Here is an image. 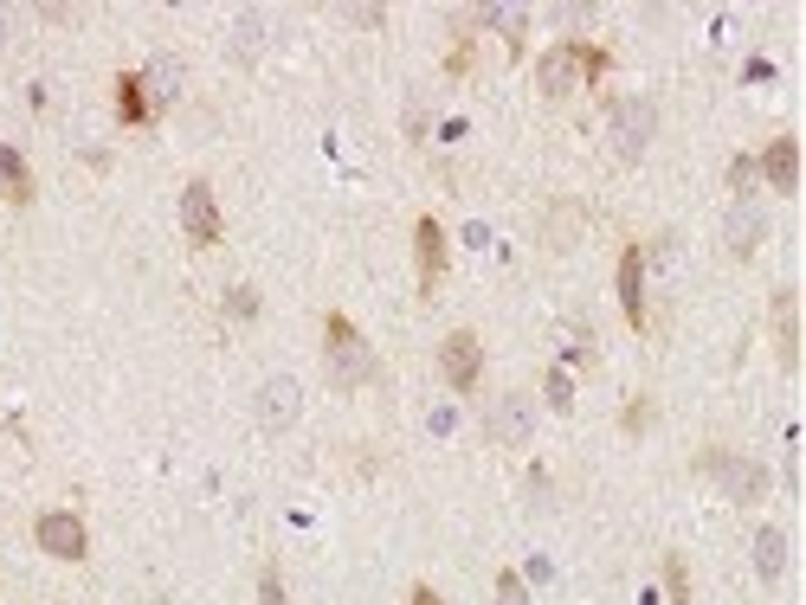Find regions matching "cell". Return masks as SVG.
Returning a JSON list of instances; mask_svg holds the SVG:
<instances>
[{
  "mask_svg": "<svg viewBox=\"0 0 806 605\" xmlns=\"http://www.w3.org/2000/svg\"><path fill=\"white\" fill-rule=\"evenodd\" d=\"M226 310H232V316H258V297H252V290H232Z\"/></svg>",
  "mask_w": 806,
  "mask_h": 605,
  "instance_id": "cell-26",
  "label": "cell"
},
{
  "mask_svg": "<svg viewBox=\"0 0 806 605\" xmlns=\"http://www.w3.org/2000/svg\"><path fill=\"white\" fill-rule=\"evenodd\" d=\"M664 586H671V600H677V605L690 600V573H684V560H677V554L664 560Z\"/></svg>",
  "mask_w": 806,
  "mask_h": 605,
  "instance_id": "cell-21",
  "label": "cell"
},
{
  "mask_svg": "<svg viewBox=\"0 0 806 605\" xmlns=\"http://www.w3.org/2000/svg\"><path fill=\"white\" fill-rule=\"evenodd\" d=\"M774 341H781V361L794 367V354H801V336H794V290H774Z\"/></svg>",
  "mask_w": 806,
  "mask_h": 605,
  "instance_id": "cell-18",
  "label": "cell"
},
{
  "mask_svg": "<svg viewBox=\"0 0 806 605\" xmlns=\"http://www.w3.org/2000/svg\"><path fill=\"white\" fill-rule=\"evenodd\" d=\"M748 181H755V161H748V155L730 161V187H735V194H748Z\"/></svg>",
  "mask_w": 806,
  "mask_h": 605,
  "instance_id": "cell-25",
  "label": "cell"
},
{
  "mask_svg": "<svg viewBox=\"0 0 806 605\" xmlns=\"http://www.w3.org/2000/svg\"><path fill=\"white\" fill-rule=\"evenodd\" d=\"M761 232H768V219H761V206H755V201H735L730 226H723V239H730V252H735V258H748V252L761 245Z\"/></svg>",
  "mask_w": 806,
  "mask_h": 605,
  "instance_id": "cell-11",
  "label": "cell"
},
{
  "mask_svg": "<svg viewBox=\"0 0 806 605\" xmlns=\"http://www.w3.org/2000/svg\"><path fill=\"white\" fill-rule=\"evenodd\" d=\"M606 71V52L600 46H587V39H568V46H555L542 65H536V84L549 90V97H568V90H581Z\"/></svg>",
  "mask_w": 806,
  "mask_h": 605,
  "instance_id": "cell-1",
  "label": "cell"
},
{
  "mask_svg": "<svg viewBox=\"0 0 806 605\" xmlns=\"http://www.w3.org/2000/svg\"><path fill=\"white\" fill-rule=\"evenodd\" d=\"M323 341H329V374H336L342 387H368V380L381 374L374 348L362 341V329H356L349 316H329V323H323Z\"/></svg>",
  "mask_w": 806,
  "mask_h": 605,
  "instance_id": "cell-2",
  "label": "cell"
},
{
  "mask_svg": "<svg viewBox=\"0 0 806 605\" xmlns=\"http://www.w3.org/2000/svg\"><path fill=\"white\" fill-rule=\"evenodd\" d=\"M768 181H774V194H794V181H801V155H794V135H781V142L768 148Z\"/></svg>",
  "mask_w": 806,
  "mask_h": 605,
  "instance_id": "cell-16",
  "label": "cell"
},
{
  "mask_svg": "<svg viewBox=\"0 0 806 605\" xmlns=\"http://www.w3.org/2000/svg\"><path fill=\"white\" fill-rule=\"evenodd\" d=\"M549 406H555V412H568V406H575V394H568V374H549Z\"/></svg>",
  "mask_w": 806,
  "mask_h": 605,
  "instance_id": "cell-23",
  "label": "cell"
},
{
  "mask_svg": "<svg viewBox=\"0 0 806 605\" xmlns=\"http://www.w3.org/2000/svg\"><path fill=\"white\" fill-rule=\"evenodd\" d=\"M484 26H497V33H504V46H522V33H529V13H522V7H484Z\"/></svg>",
  "mask_w": 806,
  "mask_h": 605,
  "instance_id": "cell-20",
  "label": "cell"
},
{
  "mask_svg": "<svg viewBox=\"0 0 806 605\" xmlns=\"http://www.w3.org/2000/svg\"><path fill=\"white\" fill-rule=\"evenodd\" d=\"M606 130H613L619 161H639V155H646V142H652V130H659L652 97H619V104H613V117H606Z\"/></svg>",
  "mask_w": 806,
  "mask_h": 605,
  "instance_id": "cell-3",
  "label": "cell"
},
{
  "mask_svg": "<svg viewBox=\"0 0 806 605\" xmlns=\"http://www.w3.org/2000/svg\"><path fill=\"white\" fill-rule=\"evenodd\" d=\"M297 400H303V394H297V380L278 374V380H265V387H258V419L278 432V425H291V419H297Z\"/></svg>",
  "mask_w": 806,
  "mask_h": 605,
  "instance_id": "cell-12",
  "label": "cell"
},
{
  "mask_svg": "<svg viewBox=\"0 0 806 605\" xmlns=\"http://www.w3.org/2000/svg\"><path fill=\"white\" fill-rule=\"evenodd\" d=\"M491 438L497 445H529L536 438V400H522V394H504V400L491 406Z\"/></svg>",
  "mask_w": 806,
  "mask_h": 605,
  "instance_id": "cell-7",
  "label": "cell"
},
{
  "mask_svg": "<svg viewBox=\"0 0 806 605\" xmlns=\"http://www.w3.org/2000/svg\"><path fill=\"white\" fill-rule=\"evenodd\" d=\"M232 52L239 59H258L265 52V13H239L232 20Z\"/></svg>",
  "mask_w": 806,
  "mask_h": 605,
  "instance_id": "cell-19",
  "label": "cell"
},
{
  "mask_svg": "<svg viewBox=\"0 0 806 605\" xmlns=\"http://www.w3.org/2000/svg\"><path fill=\"white\" fill-rule=\"evenodd\" d=\"M0 194H7L13 206H26V201H33V174H26L20 148H7V142H0Z\"/></svg>",
  "mask_w": 806,
  "mask_h": 605,
  "instance_id": "cell-14",
  "label": "cell"
},
{
  "mask_svg": "<svg viewBox=\"0 0 806 605\" xmlns=\"http://www.w3.org/2000/svg\"><path fill=\"white\" fill-rule=\"evenodd\" d=\"M703 471H717L723 476V489H730L735 503H755L761 496V464H748V458H730V451H703Z\"/></svg>",
  "mask_w": 806,
  "mask_h": 605,
  "instance_id": "cell-9",
  "label": "cell"
},
{
  "mask_svg": "<svg viewBox=\"0 0 806 605\" xmlns=\"http://www.w3.org/2000/svg\"><path fill=\"white\" fill-rule=\"evenodd\" d=\"M181 226H188L194 245H220V206H214V187H207V181H188V194H181Z\"/></svg>",
  "mask_w": 806,
  "mask_h": 605,
  "instance_id": "cell-6",
  "label": "cell"
},
{
  "mask_svg": "<svg viewBox=\"0 0 806 605\" xmlns=\"http://www.w3.org/2000/svg\"><path fill=\"white\" fill-rule=\"evenodd\" d=\"M407 605H445V600L433 593V586H413V593H407Z\"/></svg>",
  "mask_w": 806,
  "mask_h": 605,
  "instance_id": "cell-28",
  "label": "cell"
},
{
  "mask_svg": "<svg viewBox=\"0 0 806 605\" xmlns=\"http://www.w3.org/2000/svg\"><path fill=\"white\" fill-rule=\"evenodd\" d=\"M13 26H20V13H13V7H0V46L13 39Z\"/></svg>",
  "mask_w": 806,
  "mask_h": 605,
  "instance_id": "cell-27",
  "label": "cell"
},
{
  "mask_svg": "<svg viewBox=\"0 0 806 605\" xmlns=\"http://www.w3.org/2000/svg\"><path fill=\"white\" fill-rule=\"evenodd\" d=\"M33 541H39L52 560H84V547H91V535H84V522H77L72 509H46V516L33 522Z\"/></svg>",
  "mask_w": 806,
  "mask_h": 605,
  "instance_id": "cell-4",
  "label": "cell"
},
{
  "mask_svg": "<svg viewBox=\"0 0 806 605\" xmlns=\"http://www.w3.org/2000/svg\"><path fill=\"white\" fill-rule=\"evenodd\" d=\"M117 117H123V123H148V117H155V110H148V90H143V77H136V71H123V77H117Z\"/></svg>",
  "mask_w": 806,
  "mask_h": 605,
  "instance_id": "cell-17",
  "label": "cell"
},
{
  "mask_svg": "<svg viewBox=\"0 0 806 605\" xmlns=\"http://www.w3.org/2000/svg\"><path fill=\"white\" fill-rule=\"evenodd\" d=\"M258 605H291V600H285V580H278V573H265V580H258Z\"/></svg>",
  "mask_w": 806,
  "mask_h": 605,
  "instance_id": "cell-24",
  "label": "cell"
},
{
  "mask_svg": "<svg viewBox=\"0 0 806 605\" xmlns=\"http://www.w3.org/2000/svg\"><path fill=\"white\" fill-rule=\"evenodd\" d=\"M497 605H529V593H522L516 573H497Z\"/></svg>",
  "mask_w": 806,
  "mask_h": 605,
  "instance_id": "cell-22",
  "label": "cell"
},
{
  "mask_svg": "<svg viewBox=\"0 0 806 605\" xmlns=\"http://www.w3.org/2000/svg\"><path fill=\"white\" fill-rule=\"evenodd\" d=\"M440 367H445V380L458 387V394H471L478 387V367H484V348H478V336L471 329H452L440 348Z\"/></svg>",
  "mask_w": 806,
  "mask_h": 605,
  "instance_id": "cell-5",
  "label": "cell"
},
{
  "mask_svg": "<svg viewBox=\"0 0 806 605\" xmlns=\"http://www.w3.org/2000/svg\"><path fill=\"white\" fill-rule=\"evenodd\" d=\"M619 310H626L633 329H646V245L619 252Z\"/></svg>",
  "mask_w": 806,
  "mask_h": 605,
  "instance_id": "cell-8",
  "label": "cell"
},
{
  "mask_svg": "<svg viewBox=\"0 0 806 605\" xmlns=\"http://www.w3.org/2000/svg\"><path fill=\"white\" fill-rule=\"evenodd\" d=\"M413 245H420V283L433 290V283L445 277V226L433 219V213H426V219L413 226Z\"/></svg>",
  "mask_w": 806,
  "mask_h": 605,
  "instance_id": "cell-10",
  "label": "cell"
},
{
  "mask_svg": "<svg viewBox=\"0 0 806 605\" xmlns=\"http://www.w3.org/2000/svg\"><path fill=\"white\" fill-rule=\"evenodd\" d=\"M755 567H761V580L787 573V535L781 529H755Z\"/></svg>",
  "mask_w": 806,
  "mask_h": 605,
  "instance_id": "cell-15",
  "label": "cell"
},
{
  "mask_svg": "<svg viewBox=\"0 0 806 605\" xmlns=\"http://www.w3.org/2000/svg\"><path fill=\"white\" fill-rule=\"evenodd\" d=\"M181 84H188V71L175 65V59H155L143 71V90H148V110H161V104H175L181 97Z\"/></svg>",
  "mask_w": 806,
  "mask_h": 605,
  "instance_id": "cell-13",
  "label": "cell"
}]
</instances>
